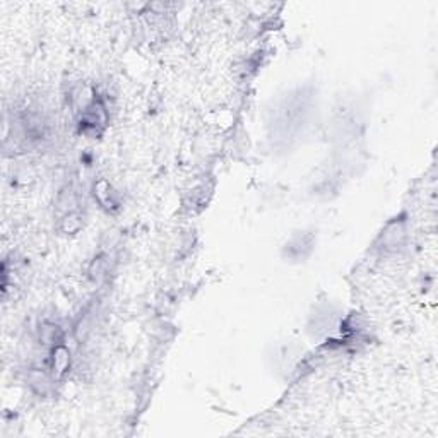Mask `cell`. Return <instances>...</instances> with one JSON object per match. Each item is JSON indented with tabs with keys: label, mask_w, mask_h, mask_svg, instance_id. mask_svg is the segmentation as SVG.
I'll use <instances>...</instances> for the list:
<instances>
[{
	"label": "cell",
	"mask_w": 438,
	"mask_h": 438,
	"mask_svg": "<svg viewBox=\"0 0 438 438\" xmlns=\"http://www.w3.org/2000/svg\"><path fill=\"white\" fill-rule=\"evenodd\" d=\"M105 124H107V112H105V107L100 103V101L92 100L86 107V110H84L81 117L82 130L84 132L92 130L95 134H98L100 130L105 127Z\"/></svg>",
	"instance_id": "obj_1"
}]
</instances>
